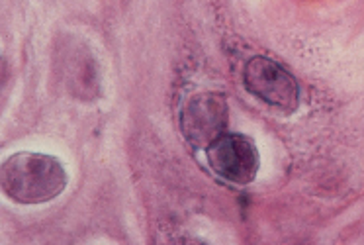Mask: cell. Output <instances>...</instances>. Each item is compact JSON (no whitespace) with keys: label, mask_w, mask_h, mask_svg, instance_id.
Returning <instances> with one entry per match:
<instances>
[{"label":"cell","mask_w":364,"mask_h":245,"mask_svg":"<svg viewBox=\"0 0 364 245\" xmlns=\"http://www.w3.org/2000/svg\"><path fill=\"white\" fill-rule=\"evenodd\" d=\"M0 187L4 197L18 204H43L63 192L67 173L59 159L22 151L2 163Z\"/></svg>","instance_id":"obj_1"},{"label":"cell","mask_w":364,"mask_h":245,"mask_svg":"<svg viewBox=\"0 0 364 245\" xmlns=\"http://www.w3.org/2000/svg\"><path fill=\"white\" fill-rule=\"evenodd\" d=\"M230 108L220 93H196L181 110V132L184 140L196 150H208L215 140L228 132Z\"/></svg>","instance_id":"obj_2"},{"label":"cell","mask_w":364,"mask_h":245,"mask_svg":"<svg viewBox=\"0 0 364 245\" xmlns=\"http://www.w3.org/2000/svg\"><path fill=\"white\" fill-rule=\"evenodd\" d=\"M243 83L255 98L284 114H292L300 104L298 80L269 57H251L243 71Z\"/></svg>","instance_id":"obj_3"},{"label":"cell","mask_w":364,"mask_h":245,"mask_svg":"<svg viewBox=\"0 0 364 245\" xmlns=\"http://www.w3.org/2000/svg\"><path fill=\"white\" fill-rule=\"evenodd\" d=\"M208 165L223 181L249 184L259 173V151L253 140L241 134H223L206 150Z\"/></svg>","instance_id":"obj_4"}]
</instances>
